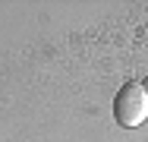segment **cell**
<instances>
[{
	"label": "cell",
	"instance_id": "6da1fadb",
	"mask_svg": "<svg viewBox=\"0 0 148 142\" xmlns=\"http://www.w3.org/2000/svg\"><path fill=\"white\" fill-rule=\"evenodd\" d=\"M114 117L123 130H136L148 120V95L142 85L126 82L114 98Z\"/></svg>",
	"mask_w": 148,
	"mask_h": 142
},
{
	"label": "cell",
	"instance_id": "7a4b0ae2",
	"mask_svg": "<svg viewBox=\"0 0 148 142\" xmlns=\"http://www.w3.org/2000/svg\"><path fill=\"white\" fill-rule=\"evenodd\" d=\"M145 95H148V79H145Z\"/></svg>",
	"mask_w": 148,
	"mask_h": 142
}]
</instances>
